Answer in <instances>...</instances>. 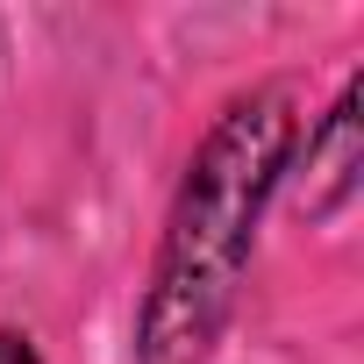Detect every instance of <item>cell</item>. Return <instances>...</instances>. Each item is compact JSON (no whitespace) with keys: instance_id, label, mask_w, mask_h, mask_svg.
Listing matches in <instances>:
<instances>
[{"instance_id":"obj_3","label":"cell","mask_w":364,"mask_h":364,"mask_svg":"<svg viewBox=\"0 0 364 364\" xmlns=\"http://www.w3.org/2000/svg\"><path fill=\"white\" fill-rule=\"evenodd\" d=\"M0 364H36L29 336H15V328H0Z\"/></svg>"},{"instance_id":"obj_2","label":"cell","mask_w":364,"mask_h":364,"mask_svg":"<svg viewBox=\"0 0 364 364\" xmlns=\"http://www.w3.org/2000/svg\"><path fill=\"white\" fill-rule=\"evenodd\" d=\"M357 171H364V143H357V86H350L321 122V136L307 143V215H336L357 193Z\"/></svg>"},{"instance_id":"obj_1","label":"cell","mask_w":364,"mask_h":364,"mask_svg":"<svg viewBox=\"0 0 364 364\" xmlns=\"http://www.w3.org/2000/svg\"><path fill=\"white\" fill-rule=\"evenodd\" d=\"M286 143H293L286 93H250L215 122L208 150L193 157L186 186H178L171 229H164V264H157V293L143 314L150 364H193L208 350V336L236 293V272L250 257L257 208L286 164Z\"/></svg>"}]
</instances>
